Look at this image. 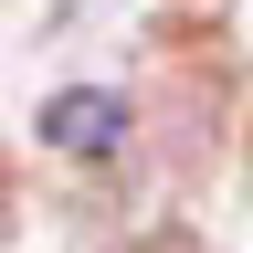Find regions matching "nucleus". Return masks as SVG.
I'll list each match as a JSON object with an SVG mask.
<instances>
[{"label": "nucleus", "mask_w": 253, "mask_h": 253, "mask_svg": "<svg viewBox=\"0 0 253 253\" xmlns=\"http://www.w3.org/2000/svg\"><path fill=\"white\" fill-rule=\"evenodd\" d=\"M42 137H53L63 158H106V148L126 137V95H106V84H74V95H53V106H42Z\"/></svg>", "instance_id": "1"}]
</instances>
